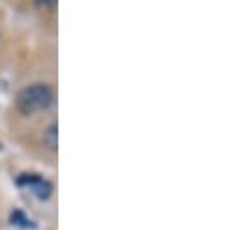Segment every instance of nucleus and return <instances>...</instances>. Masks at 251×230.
Returning <instances> with one entry per match:
<instances>
[{
    "mask_svg": "<svg viewBox=\"0 0 251 230\" xmlns=\"http://www.w3.org/2000/svg\"><path fill=\"white\" fill-rule=\"evenodd\" d=\"M51 102H53V92L45 84H31V86L24 88L16 98V106L24 115L43 112L51 106Z\"/></svg>",
    "mask_w": 251,
    "mask_h": 230,
    "instance_id": "nucleus-1",
    "label": "nucleus"
},
{
    "mask_svg": "<svg viewBox=\"0 0 251 230\" xmlns=\"http://www.w3.org/2000/svg\"><path fill=\"white\" fill-rule=\"evenodd\" d=\"M18 183L22 185V187H27L35 197H39V199H47L49 195H51V183L49 181H45L43 177H39V175H22L20 179H18Z\"/></svg>",
    "mask_w": 251,
    "mask_h": 230,
    "instance_id": "nucleus-2",
    "label": "nucleus"
},
{
    "mask_svg": "<svg viewBox=\"0 0 251 230\" xmlns=\"http://www.w3.org/2000/svg\"><path fill=\"white\" fill-rule=\"evenodd\" d=\"M43 143H45V146H49L51 150H57V146H59V131H57V125L53 123L49 129H45V133H43Z\"/></svg>",
    "mask_w": 251,
    "mask_h": 230,
    "instance_id": "nucleus-3",
    "label": "nucleus"
},
{
    "mask_svg": "<svg viewBox=\"0 0 251 230\" xmlns=\"http://www.w3.org/2000/svg\"><path fill=\"white\" fill-rule=\"evenodd\" d=\"M10 221L14 223V225H18V227H31V223H27L25 219H24V215L20 213V211H16L12 217H10Z\"/></svg>",
    "mask_w": 251,
    "mask_h": 230,
    "instance_id": "nucleus-4",
    "label": "nucleus"
},
{
    "mask_svg": "<svg viewBox=\"0 0 251 230\" xmlns=\"http://www.w3.org/2000/svg\"><path fill=\"white\" fill-rule=\"evenodd\" d=\"M39 6H43V8H53L55 4H57V0H35Z\"/></svg>",
    "mask_w": 251,
    "mask_h": 230,
    "instance_id": "nucleus-5",
    "label": "nucleus"
}]
</instances>
